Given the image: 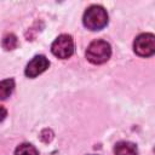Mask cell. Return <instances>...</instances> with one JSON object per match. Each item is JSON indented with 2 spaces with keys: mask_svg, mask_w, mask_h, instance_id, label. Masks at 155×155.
<instances>
[{
  "mask_svg": "<svg viewBox=\"0 0 155 155\" xmlns=\"http://www.w3.org/2000/svg\"><path fill=\"white\" fill-rule=\"evenodd\" d=\"M6 115H7V110L2 105H0V122L6 117Z\"/></svg>",
  "mask_w": 155,
  "mask_h": 155,
  "instance_id": "cell-10",
  "label": "cell"
},
{
  "mask_svg": "<svg viewBox=\"0 0 155 155\" xmlns=\"http://www.w3.org/2000/svg\"><path fill=\"white\" fill-rule=\"evenodd\" d=\"M84 25L90 30H101L108 24V13L99 5L90 6L82 17Z\"/></svg>",
  "mask_w": 155,
  "mask_h": 155,
  "instance_id": "cell-1",
  "label": "cell"
},
{
  "mask_svg": "<svg viewBox=\"0 0 155 155\" xmlns=\"http://www.w3.org/2000/svg\"><path fill=\"white\" fill-rule=\"evenodd\" d=\"M50 67V62L45 56H35L25 67V75L28 78H36Z\"/></svg>",
  "mask_w": 155,
  "mask_h": 155,
  "instance_id": "cell-5",
  "label": "cell"
},
{
  "mask_svg": "<svg viewBox=\"0 0 155 155\" xmlns=\"http://www.w3.org/2000/svg\"><path fill=\"white\" fill-rule=\"evenodd\" d=\"M2 46L5 50H13L17 46V38L13 34H7L2 40Z\"/></svg>",
  "mask_w": 155,
  "mask_h": 155,
  "instance_id": "cell-9",
  "label": "cell"
},
{
  "mask_svg": "<svg viewBox=\"0 0 155 155\" xmlns=\"http://www.w3.org/2000/svg\"><path fill=\"white\" fill-rule=\"evenodd\" d=\"M111 56V47L104 40L92 41L86 50V58L92 64H103Z\"/></svg>",
  "mask_w": 155,
  "mask_h": 155,
  "instance_id": "cell-2",
  "label": "cell"
},
{
  "mask_svg": "<svg viewBox=\"0 0 155 155\" xmlns=\"http://www.w3.org/2000/svg\"><path fill=\"white\" fill-rule=\"evenodd\" d=\"M51 51L56 57H58L61 59L69 58L74 53V40H73V38L68 34L59 35L52 42Z\"/></svg>",
  "mask_w": 155,
  "mask_h": 155,
  "instance_id": "cell-3",
  "label": "cell"
},
{
  "mask_svg": "<svg viewBox=\"0 0 155 155\" xmlns=\"http://www.w3.org/2000/svg\"><path fill=\"white\" fill-rule=\"evenodd\" d=\"M15 90V81L13 79H6L0 81V101H5L8 98Z\"/></svg>",
  "mask_w": 155,
  "mask_h": 155,
  "instance_id": "cell-7",
  "label": "cell"
},
{
  "mask_svg": "<svg viewBox=\"0 0 155 155\" xmlns=\"http://www.w3.org/2000/svg\"><path fill=\"white\" fill-rule=\"evenodd\" d=\"M134 52L140 57H150L155 52V36L150 33L140 34L133 42Z\"/></svg>",
  "mask_w": 155,
  "mask_h": 155,
  "instance_id": "cell-4",
  "label": "cell"
},
{
  "mask_svg": "<svg viewBox=\"0 0 155 155\" xmlns=\"http://www.w3.org/2000/svg\"><path fill=\"white\" fill-rule=\"evenodd\" d=\"M114 154L115 155H137L138 150L134 143L132 142H119L114 147Z\"/></svg>",
  "mask_w": 155,
  "mask_h": 155,
  "instance_id": "cell-6",
  "label": "cell"
},
{
  "mask_svg": "<svg viewBox=\"0 0 155 155\" xmlns=\"http://www.w3.org/2000/svg\"><path fill=\"white\" fill-rule=\"evenodd\" d=\"M15 155H39L36 148L29 143H23L16 148Z\"/></svg>",
  "mask_w": 155,
  "mask_h": 155,
  "instance_id": "cell-8",
  "label": "cell"
}]
</instances>
